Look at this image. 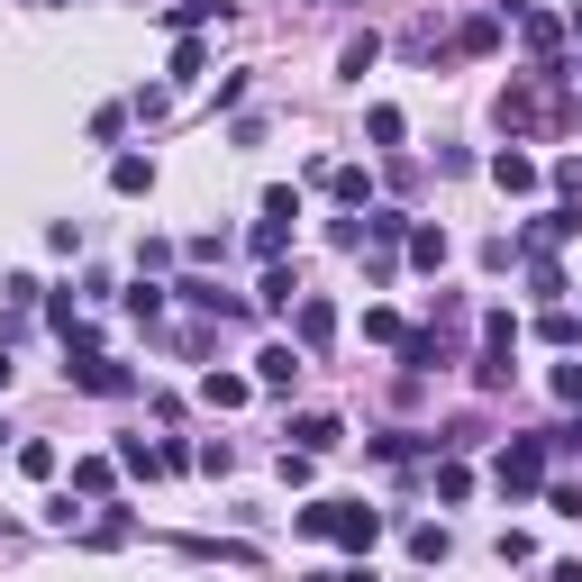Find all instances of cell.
<instances>
[{
    "label": "cell",
    "mask_w": 582,
    "mask_h": 582,
    "mask_svg": "<svg viewBox=\"0 0 582 582\" xmlns=\"http://www.w3.org/2000/svg\"><path fill=\"white\" fill-rule=\"evenodd\" d=\"M292 437H300V455H327V446H346V428H337V419H327V410H319V419H300V428H292Z\"/></svg>",
    "instance_id": "obj_6"
},
{
    "label": "cell",
    "mask_w": 582,
    "mask_h": 582,
    "mask_svg": "<svg viewBox=\"0 0 582 582\" xmlns=\"http://www.w3.org/2000/svg\"><path fill=\"white\" fill-rule=\"evenodd\" d=\"M256 300H264V310H292V300H300V283H292V273H283V264H273V273H264V292H256Z\"/></svg>",
    "instance_id": "obj_9"
},
{
    "label": "cell",
    "mask_w": 582,
    "mask_h": 582,
    "mask_svg": "<svg viewBox=\"0 0 582 582\" xmlns=\"http://www.w3.org/2000/svg\"><path fill=\"white\" fill-rule=\"evenodd\" d=\"M327 337H337V310H327V300H292V346L300 356H319Z\"/></svg>",
    "instance_id": "obj_2"
},
{
    "label": "cell",
    "mask_w": 582,
    "mask_h": 582,
    "mask_svg": "<svg viewBox=\"0 0 582 582\" xmlns=\"http://www.w3.org/2000/svg\"><path fill=\"white\" fill-rule=\"evenodd\" d=\"M300 364H310V356H300V346H264V356H256V373H264L273 392H283V383H300Z\"/></svg>",
    "instance_id": "obj_5"
},
{
    "label": "cell",
    "mask_w": 582,
    "mask_h": 582,
    "mask_svg": "<svg viewBox=\"0 0 582 582\" xmlns=\"http://www.w3.org/2000/svg\"><path fill=\"white\" fill-rule=\"evenodd\" d=\"M519 37H528V46H537V55H546V46H555V37H565V28H555V18H546V10H528V18H519Z\"/></svg>",
    "instance_id": "obj_15"
},
{
    "label": "cell",
    "mask_w": 582,
    "mask_h": 582,
    "mask_svg": "<svg viewBox=\"0 0 582 582\" xmlns=\"http://www.w3.org/2000/svg\"><path fill=\"white\" fill-rule=\"evenodd\" d=\"M492 183H500V191H537V164H528L519 146H500V156H492Z\"/></svg>",
    "instance_id": "obj_4"
},
{
    "label": "cell",
    "mask_w": 582,
    "mask_h": 582,
    "mask_svg": "<svg viewBox=\"0 0 582 582\" xmlns=\"http://www.w3.org/2000/svg\"><path fill=\"white\" fill-rule=\"evenodd\" d=\"M64 373H73V383H83V392H128V373H119L110 356H91V346H83V356H73Z\"/></svg>",
    "instance_id": "obj_3"
},
{
    "label": "cell",
    "mask_w": 582,
    "mask_h": 582,
    "mask_svg": "<svg viewBox=\"0 0 582 582\" xmlns=\"http://www.w3.org/2000/svg\"><path fill=\"white\" fill-rule=\"evenodd\" d=\"M573 37H582V10H573Z\"/></svg>",
    "instance_id": "obj_18"
},
{
    "label": "cell",
    "mask_w": 582,
    "mask_h": 582,
    "mask_svg": "<svg viewBox=\"0 0 582 582\" xmlns=\"http://www.w3.org/2000/svg\"><path fill=\"white\" fill-rule=\"evenodd\" d=\"M537 483H546V446H537V437L500 446V492H537Z\"/></svg>",
    "instance_id": "obj_1"
},
{
    "label": "cell",
    "mask_w": 582,
    "mask_h": 582,
    "mask_svg": "<svg viewBox=\"0 0 582 582\" xmlns=\"http://www.w3.org/2000/svg\"><path fill=\"white\" fill-rule=\"evenodd\" d=\"M200 392H210L219 410H237V400H246V373H210V383H200Z\"/></svg>",
    "instance_id": "obj_13"
},
{
    "label": "cell",
    "mask_w": 582,
    "mask_h": 582,
    "mask_svg": "<svg viewBox=\"0 0 582 582\" xmlns=\"http://www.w3.org/2000/svg\"><path fill=\"white\" fill-rule=\"evenodd\" d=\"M410 264H419V273L446 264V227H419V237H410Z\"/></svg>",
    "instance_id": "obj_8"
},
{
    "label": "cell",
    "mask_w": 582,
    "mask_h": 582,
    "mask_svg": "<svg viewBox=\"0 0 582 582\" xmlns=\"http://www.w3.org/2000/svg\"><path fill=\"white\" fill-rule=\"evenodd\" d=\"M18 473H37V483H46V473H55V446L28 437V446H18Z\"/></svg>",
    "instance_id": "obj_14"
},
{
    "label": "cell",
    "mask_w": 582,
    "mask_h": 582,
    "mask_svg": "<svg viewBox=\"0 0 582 582\" xmlns=\"http://www.w3.org/2000/svg\"><path fill=\"white\" fill-rule=\"evenodd\" d=\"M319 582H373V573H364V565H346V573H319Z\"/></svg>",
    "instance_id": "obj_16"
},
{
    "label": "cell",
    "mask_w": 582,
    "mask_h": 582,
    "mask_svg": "<svg viewBox=\"0 0 582 582\" xmlns=\"http://www.w3.org/2000/svg\"><path fill=\"white\" fill-rule=\"evenodd\" d=\"M73 492H110V455H83V465H73Z\"/></svg>",
    "instance_id": "obj_11"
},
{
    "label": "cell",
    "mask_w": 582,
    "mask_h": 582,
    "mask_svg": "<svg viewBox=\"0 0 582 582\" xmlns=\"http://www.w3.org/2000/svg\"><path fill=\"white\" fill-rule=\"evenodd\" d=\"M446 546H455L446 528H410V555H419V565H446Z\"/></svg>",
    "instance_id": "obj_10"
},
{
    "label": "cell",
    "mask_w": 582,
    "mask_h": 582,
    "mask_svg": "<svg viewBox=\"0 0 582 582\" xmlns=\"http://www.w3.org/2000/svg\"><path fill=\"white\" fill-rule=\"evenodd\" d=\"M327 191H337V200H346V210H364V191H373V183H364V173H356V164H346V173H327Z\"/></svg>",
    "instance_id": "obj_12"
},
{
    "label": "cell",
    "mask_w": 582,
    "mask_h": 582,
    "mask_svg": "<svg viewBox=\"0 0 582 582\" xmlns=\"http://www.w3.org/2000/svg\"><path fill=\"white\" fill-rule=\"evenodd\" d=\"M0 392H10V356H0Z\"/></svg>",
    "instance_id": "obj_17"
},
{
    "label": "cell",
    "mask_w": 582,
    "mask_h": 582,
    "mask_svg": "<svg viewBox=\"0 0 582 582\" xmlns=\"http://www.w3.org/2000/svg\"><path fill=\"white\" fill-rule=\"evenodd\" d=\"M110 183L137 200V191H156V164H146V156H119V164H110Z\"/></svg>",
    "instance_id": "obj_7"
}]
</instances>
